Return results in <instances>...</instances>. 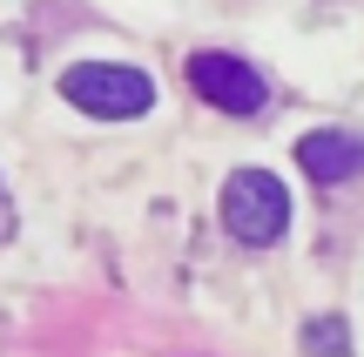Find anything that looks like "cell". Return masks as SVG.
Masks as SVG:
<instances>
[{"label": "cell", "mask_w": 364, "mask_h": 357, "mask_svg": "<svg viewBox=\"0 0 364 357\" xmlns=\"http://www.w3.org/2000/svg\"><path fill=\"white\" fill-rule=\"evenodd\" d=\"M223 229H230L236 243H250V250L284 243V229H290V189L277 182L270 169H236L230 182H223Z\"/></svg>", "instance_id": "cell-1"}, {"label": "cell", "mask_w": 364, "mask_h": 357, "mask_svg": "<svg viewBox=\"0 0 364 357\" xmlns=\"http://www.w3.org/2000/svg\"><path fill=\"white\" fill-rule=\"evenodd\" d=\"M189 88L203 94L209 108H223V115H257V108L270 101V81H263L250 61H236V54H216V48L189 61Z\"/></svg>", "instance_id": "cell-3"}, {"label": "cell", "mask_w": 364, "mask_h": 357, "mask_svg": "<svg viewBox=\"0 0 364 357\" xmlns=\"http://www.w3.org/2000/svg\"><path fill=\"white\" fill-rule=\"evenodd\" d=\"M304 351H311V357H344V351H351V324H344V317H311V324H304Z\"/></svg>", "instance_id": "cell-5"}, {"label": "cell", "mask_w": 364, "mask_h": 357, "mask_svg": "<svg viewBox=\"0 0 364 357\" xmlns=\"http://www.w3.org/2000/svg\"><path fill=\"white\" fill-rule=\"evenodd\" d=\"M297 169L324 189L351 182V175H364V135L358 128H311L297 142Z\"/></svg>", "instance_id": "cell-4"}, {"label": "cell", "mask_w": 364, "mask_h": 357, "mask_svg": "<svg viewBox=\"0 0 364 357\" xmlns=\"http://www.w3.org/2000/svg\"><path fill=\"white\" fill-rule=\"evenodd\" d=\"M61 94L81 115H102V121H135L156 108V81L142 67H122V61H75L61 75Z\"/></svg>", "instance_id": "cell-2"}]
</instances>
